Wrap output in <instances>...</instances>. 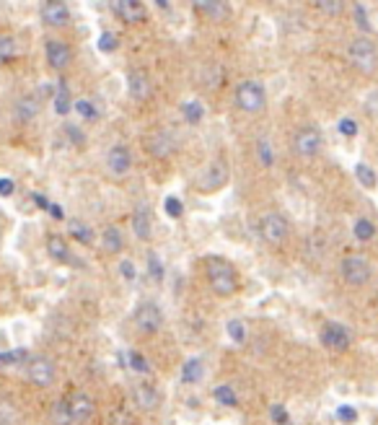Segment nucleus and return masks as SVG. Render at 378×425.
I'll use <instances>...</instances> for the list:
<instances>
[{"label":"nucleus","mask_w":378,"mask_h":425,"mask_svg":"<svg viewBox=\"0 0 378 425\" xmlns=\"http://www.w3.org/2000/svg\"><path fill=\"white\" fill-rule=\"evenodd\" d=\"M205 272H207V283H210L215 295L228 298V295H234L238 291L236 267L228 260H223V257H215V254L207 257L205 260Z\"/></svg>","instance_id":"1"},{"label":"nucleus","mask_w":378,"mask_h":425,"mask_svg":"<svg viewBox=\"0 0 378 425\" xmlns=\"http://www.w3.org/2000/svg\"><path fill=\"white\" fill-rule=\"evenodd\" d=\"M347 60H350V65L357 68L360 73H370L378 71V47L373 39H368V36H355L353 42L347 45Z\"/></svg>","instance_id":"2"},{"label":"nucleus","mask_w":378,"mask_h":425,"mask_svg":"<svg viewBox=\"0 0 378 425\" xmlns=\"http://www.w3.org/2000/svg\"><path fill=\"white\" fill-rule=\"evenodd\" d=\"M236 104L247 114H260L267 106V94L260 81H244L236 86Z\"/></svg>","instance_id":"3"},{"label":"nucleus","mask_w":378,"mask_h":425,"mask_svg":"<svg viewBox=\"0 0 378 425\" xmlns=\"http://www.w3.org/2000/svg\"><path fill=\"white\" fill-rule=\"evenodd\" d=\"M260 234L267 244L277 247V244H283L285 239L290 236V223H288V218L283 212H264L260 218Z\"/></svg>","instance_id":"4"},{"label":"nucleus","mask_w":378,"mask_h":425,"mask_svg":"<svg viewBox=\"0 0 378 425\" xmlns=\"http://www.w3.org/2000/svg\"><path fill=\"white\" fill-rule=\"evenodd\" d=\"M340 275H342V280L347 285L360 288V285H366L368 280H370L373 267H370V262H368L366 257H360V254H350V257H344L342 265H340Z\"/></svg>","instance_id":"5"},{"label":"nucleus","mask_w":378,"mask_h":425,"mask_svg":"<svg viewBox=\"0 0 378 425\" xmlns=\"http://www.w3.org/2000/svg\"><path fill=\"white\" fill-rule=\"evenodd\" d=\"M321 148H324V135H321V130L316 125L301 127L296 132V138H293V151L301 158H314V156L321 154Z\"/></svg>","instance_id":"6"},{"label":"nucleus","mask_w":378,"mask_h":425,"mask_svg":"<svg viewBox=\"0 0 378 425\" xmlns=\"http://www.w3.org/2000/svg\"><path fill=\"white\" fill-rule=\"evenodd\" d=\"M26 374H29V381L34 387L47 389V387L55 384V378H58V368H55L52 358H47V355H34V358H29Z\"/></svg>","instance_id":"7"},{"label":"nucleus","mask_w":378,"mask_h":425,"mask_svg":"<svg viewBox=\"0 0 378 425\" xmlns=\"http://www.w3.org/2000/svg\"><path fill=\"white\" fill-rule=\"evenodd\" d=\"M321 345L327 350H331V353H344L353 345V332L347 330L344 324H340V321H329L321 330Z\"/></svg>","instance_id":"8"},{"label":"nucleus","mask_w":378,"mask_h":425,"mask_svg":"<svg viewBox=\"0 0 378 425\" xmlns=\"http://www.w3.org/2000/svg\"><path fill=\"white\" fill-rule=\"evenodd\" d=\"M164 324V311L158 308V304L153 301H142L138 311H135V327L142 332V335H155Z\"/></svg>","instance_id":"9"},{"label":"nucleus","mask_w":378,"mask_h":425,"mask_svg":"<svg viewBox=\"0 0 378 425\" xmlns=\"http://www.w3.org/2000/svg\"><path fill=\"white\" fill-rule=\"evenodd\" d=\"M145 145H148V151H151L153 158H168V156L177 151V135L171 130L158 127V130H153L148 135Z\"/></svg>","instance_id":"10"},{"label":"nucleus","mask_w":378,"mask_h":425,"mask_svg":"<svg viewBox=\"0 0 378 425\" xmlns=\"http://www.w3.org/2000/svg\"><path fill=\"white\" fill-rule=\"evenodd\" d=\"M112 11L125 24H142L148 19V8H145V3H140V0H114L112 3Z\"/></svg>","instance_id":"11"},{"label":"nucleus","mask_w":378,"mask_h":425,"mask_svg":"<svg viewBox=\"0 0 378 425\" xmlns=\"http://www.w3.org/2000/svg\"><path fill=\"white\" fill-rule=\"evenodd\" d=\"M228 182V169H225L223 161H213L210 166H205L200 171V177H197V187L202 192H215V189H220Z\"/></svg>","instance_id":"12"},{"label":"nucleus","mask_w":378,"mask_h":425,"mask_svg":"<svg viewBox=\"0 0 378 425\" xmlns=\"http://www.w3.org/2000/svg\"><path fill=\"white\" fill-rule=\"evenodd\" d=\"M42 21L52 29H60V26L68 24V19H71V8H68V3L65 0H45L42 3Z\"/></svg>","instance_id":"13"},{"label":"nucleus","mask_w":378,"mask_h":425,"mask_svg":"<svg viewBox=\"0 0 378 425\" xmlns=\"http://www.w3.org/2000/svg\"><path fill=\"white\" fill-rule=\"evenodd\" d=\"M132 166V154L127 145H122V143H117V145H112L107 154V169L114 174V177H125L127 171H130Z\"/></svg>","instance_id":"14"},{"label":"nucleus","mask_w":378,"mask_h":425,"mask_svg":"<svg viewBox=\"0 0 378 425\" xmlns=\"http://www.w3.org/2000/svg\"><path fill=\"white\" fill-rule=\"evenodd\" d=\"M132 231L140 241H148L153 234V215H151V205L148 202H138L135 212H132Z\"/></svg>","instance_id":"15"},{"label":"nucleus","mask_w":378,"mask_h":425,"mask_svg":"<svg viewBox=\"0 0 378 425\" xmlns=\"http://www.w3.org/2000/svg\"><path fill=\"white\" fill-rule=\"evenodd\" d=\"M45 55H47V62L52 71H65L73 60L71 47L65 42H60V39H49L45 45Z\"/></svg>","instance_id":"16"},{"label":"nucleus","mask_w":378,"mask_h":425,"mask_svg":"<svg viewBox=\"0 0 378 425\" xmlns=\"http://www.w3.org/2000/svg\"><path fill=\"white\" fill-rule=\"evenodd\" d=\"M127 94H130L135 101H145V99H151V94H153L151 78H148L140 68H132V71L127 73Z\"/></svg>","instance_id":"17"},{"label":"nucleus","mask_w":378,"mask_h":425,"mask_svg":"<svg viewBox=\"0 0 378 425\" xmlns=\"http://www.w3.org/2000/svg\"><path fill=\"white\" fill-rule=\"evenodd\" d=\"M132 400H135V404H138L140 410L153 413V410H158V404H161V394H158V389H155L153 384L142 381V384H138L135 391H132Z\"/></svg>","instance_id":"18"},{"label":"nucleus","mask_w":378,"mask_h":425,"mask_svg":"<svg viewBox=\"0 0 378 425\" xmlns=\"http://www.w3.org/2000/svg\"><path fill=\"white\" fill-rule=\"evenodd\" d=\"M71 413H73V423H86L96 415V404L91 400V394L86 391H78L71 397Z\"/></svg>","instance_id":"19"},{"label":"nucleus","mask_w":378,"mask_h":425,"mask_svg":"<svg viewBox=\"0 0 378 425\" xmlns=\"http://www.w3.org/2000/svg\"><path fill=\"white\" fill-rule=\"evenodd\" d=\"M47 254L58 262H73V252L68 247V241L60 234H49L47 236Z\"/></svg>","instance_id":"20"},{"label":"nucleus","mask_w":378,"mask_h":425,"mask_svg":"<svg viewBox=\"0 0 378 425\" xmlns=\"http://www.w3.org/2000/svg\"><path fill=\"white\" fill-rule=\"evenodd\" d=\"M52 106H55V114H60V117H65L68 112H73L68 81H60L58 86H55V99H52Z\"/></svg>","instance_id":"21"},{"label":"nucleus","mask_w":378,"mask_h":425,"mask_svg":"<svg viewBox=\"0 0 378 425\" xmlns=\"http://www.w3.org/2000/svg\"><path fill=\"white\" fill-rule=\"evenodd\" d=\"M39 96H24L16 101V119L18 122H32L39 114Z\"/></svg>","instance_id":"22"},{"label":"nucleus","mask_w":378,"mask_h":425,"mask_svg":"<svg viewBox=\"0 0 378 425\" xmlns=\"http://www.w3.org/2000/svg\"><path fill=\"white\" fill-rule=\"evenodd\" d=\"M101 244H104V249H107L109 254H119L125 249V236H122V231H119L117 226H107L101 231Z\"/></svg>","instance_id":"23"},{"label":"nucleus","mask_w":378,"mask_h":425,"mask_svg":"<svg viewBox=\"0 0 378 425\" xmlns=\"http://www.w3.org/2000/svg\"><path fill=\"white\" fill-rule=\"evenodd\" d=\"M194 8L200 13H205L207 19H225L228 11H231L228 3H223V0H197Z\"/></svg>","instance_id":"24"},{"label":"nucleus","mask_w":378,"mask_h":425,"mask_svg":"<svg viewBox=\"0 0 378 425\" xmlns=\"http://www.w3.org/2000/svg\"><path fill=\"white\" fill-rule=\"evenodd\" d=\"M68 234H71L75 241H81V244H94V228L88 223H83L78 218H71L68 221Z\"/></svg>","instance_id":"25"},{"label":"nucleus","mask_w":378,"mask_h":425,"mask_svg":"<svg viewBox=\"0 0 378 425\" xmlns=\"http://www.w3.org/2000/svg\"><path fill=\"white\" fill-rule=\"evenodd\" d=\"M49 417H52V423L55 425H73V413H71V400H58L55 404H52V413H49Z\"/></svg>","instance_id":"26"},{"label":"nucleus","mask_w":378,"mask_h":425,"mask_svg":"<svg viewBox=\"0 0 378 425\" xmlns=\"http://www.w3.org/2000/svg\"><path fill=\"white\" fill-rule=\"evenodd\" d=\"M202 376H205L202 361L200 358H189L187 363H184V368H181V378H184L187 384H197V381H202Z\"/></svg>","instance_id":"27"},{"label":"nucleus","mask_w":378,"mask_h":425,"mask_svg":"<svg viewBox=\"0 0 378 425\" xmlns=\"http://www.w3.org/2000/svg\"><path fill=\"white\" fill-rule=\"evenodd\" d=\"M355 179H357L366 189H373L378 184L376 169H370L368 164H355Z\"/></svg>","instance_id":"28"},{"label":"nucleus","mask_w":378,"mask_h":425,"mask_svg":"<svg viewBox=\"0 0 378 425\" xmlns=\"http://www.w3.org/2000/svg\"><path fill=\"white\" fill-rule=\"evenodd\" d=\"M18 55V42H16V36H0V65H5V62H11L13 58Z\"/></svg>","instance_id":"29"},{"label":"nucleus","mask_w":378,"mask_h":425,"mask_svg":"<svg viewBox=\"0 0 378 425\" xmlns=\"http://www.w3.org/2000/svg\"><path fill=\"white\" fill-rule=\"evenodd\" d=\"M257 158H260V164L264 169H272L275 166V148H272V143L267 138H260L257 141Z\"/></svg>","instance_id":"30"},{"label":"nucleus","mask_w":378,"mask_h":425,"mask_svg":"<svg viewBox=\"0 0 378 425\" xmlns=\"http://www.w3.org/2000/svg\"><path fill=\"white\" fill-rule=\"evenodd\" d=\"M225 332H228V337H231V340H234L236 345H244V343H247V337H249L247 324H244L241 319H231V321L225 324Z\"/></svg>","instance_id":"31"},{"label":"nucleus","mask_w":378,"mask_h":425,"mask_svg":"<svg viewBox=\"0 0 378 425\" xmlns=\"http://www.w3.org/2000/svg\"><path fill=\"white\" fill-rule=\"evenodd\" d=\"M353 236L357 241H370V239L376 236V226L370 223L368 218H357L353 223Z\"/></svg>","instance_id":"32"},{"label":"nucleus","mask_w":378,"mask_h":425,"mask_svg":"<svg viewBox=\"0 0 378 425\" xmlns=\"http://www.w3.org/2000/svg\"><path fill=\"white\" fill-rule=\"evenodd\" d=\"M145 265H148V275L153 278L155 283H161L166 275V267H164V262H161V257H158V252H148Z\"/></svg>","instance_id":"33"},{"label":"nucleus","mask_w":378,"mask_h":425,"mask_svg":"<svg viewBox=\"0 0 378 425\" xmlns=\"http://www.w3.org/2000/svg\"><path fill=\"white\" fill-rule=\"evenodd\" d=\"M181 114H184V119H187L189 125H197L205 117V106L200 101H184L181 104Z\"/></svg>","instance_id":"34"},{"label":"nucleus","mask_w":378,"mask_h":425,"mask_svg":"<svg viewBox=\"0 0 378 425\" xmlns=\"http://www.w3.org/2000/svg\"><path fill=\"white\" fill-rule=\"evenodd\" d=\"M213 397H215V402H218V404H223V407H236V404H238L236 391L231 389L228 384H220V387H215Z\"/></svg>","instance_id":"35"},{"label":"nucleus","mask_w":378,"mask_h":425,"mask_svg":"<svg viewBox=\"0 0 378 425\" xmlns=\"http://www.w3.org/2000/svg\"><path fill=\"white\" fill-rule=\"evenodd\" d=\"M73 109L81 114L86 122H94V119H99V109H96V104L91 101V99H78L75 104H73Z\"/></svg>","instance_id":"36"},{"label":"nucleus","mask_w":378,"mask_h":425,"mask_svg":"<svg viewBox=\"0 0 378 425\" xmlns=\"http://www.w3.org/2000/svg\"><path fill=\"white\" fill-rule=\"evenodd\" d=\"M321 13H327V16H342L344 13V3L342 0H316L314 3Z\"/></svg>","instance_id":"37"},{"label":"nucleus","mask_w":378,"mask_h":425,"mask_svg":"<svg viewBox=\"0 0 378 425\" xmlns=\"http://www.w3.org/2000/svg\"><path fill=\"white\" fill-rule=\"evenodd\" d=\"M26 358L24 348H16V350H0V366H16Z\"/></svg>","instance_id":"38"},{"label":"nucleus","mask_w":378,"mask_h":425,"mask_svg":"<svg viewBox=\"0 0 378 425\" xmlns=\"http://www.w3.org/2000/svg\"><path fill=\"white\" fill-rule=\"evenodd\" d=\"M127 366L132 368V371H138V374H148L151 371V363L142 358V353H138V350H130L127 353Z\"/></svg>","instance_id":"39"},{"label":"nucleus","mask_w":378,"mask_h":425,"mask_svg":"<svg viewBox=\"0 0 378 425\" xmlns=\"http://www.w3.org/2000/svg\"><path fill=\"white\" fill-rule=\"evenodd\" d=\"M119 275H122V280L135 283V280H138V267H135V262H132V260H122V262H119Z\"/></svg>","instance_id":"40"},{"label":"nucleus","mask_w":378,"mask_h":425,"mask_svg":"<svg viewBox=\"0 0 378 425\" xmlns=\"http://www.w3.org/2000/svg\"><path fill=\"white\" fill-rule=\"evenodd\" d=\"M119 47V39L114 32H104V34L99 36V49L101 52H114Z\"/></svg>","instance_id":"41"},{"label":"nucleus","mask_w":378,"mask_h":425,"mask_svg":"<svg viewBox=\"0 0 378 425\" xmlns=\"http://www.w3.org/2000/svg\"><path fill=\"white\" fill-rule=\"evenodd\" d=\"M270 417L275 425H290V415H288V410H285L283 404H272Z\"/></svg>","instance_id":"42"},{"label":"nucleus","mask_w":378,"mask_h":425,"mask_svg":"<svg viewBox=\"0 0 378 425\" xmlns=\"http://www.w3.org/2000/svg\"><path fill=\"white\" fill-rule=\"evenodd\" d=\"M164 210L168 212V218H181V212H184V205L179 197H166L164 200Z\"/></svg>","instance_id":"43"},{"label":"nucleus","mask_w":378,"mask_h":425,"mask_svg":"<svg viewBox=\"0 0 378 425\" xmlns=\"http://www.w3.org/2000/svg\"><path fill=\"white\" fill-rule=\"evenodd\" d=\"M62 130H65V135H68V141H71L73 145H86V132H81L78 125H65Z\"/></svg>","instance_id":"44"},{"label":"nucleus","mask_w":378,"mask_h":425,"mask_svg":"<svg viewBox=\"0 0 378 425\" xmlns=\"http://www.w3.org/2000/svg\"><path fill=\"white\" fill-rule=\"evenodd\" d=\"M355 21H357V26H360L363 32H370V29H373L370 21H368V11L363 3H355Z\"/></svg>","instance_id":"45"},{"label":"nucleus","mask_w":378,"mask_h":425,"mask_svg":"<svg viewBox=\"0 0 378 425\" xmlns=\"http://www.w3.org/2000/svg\"><path fill=\"white\" fill-rule=\"evenodd\" d=\"M337 417H340L344 425H353L355 420H357V410L350 407V404H340V407H337Z\"/></svg>","instance_id":"46"},{"label":"nucleus","mask_w":378,"mask_h":425,"mask_svg":"<svg viewBox=\"0 0 378 425\" xmlns=\"http://www.w3.org/2000/svg\"><path fill=\"white\" fill-rule=\"evenodd\" d=\"M337 130L342 132L344 138H355V135H357V122L350 117H342L340 119V125H337Z\"/></svg>","instance_id":"47"},{"label":"nucleus","mask_w":378,"mask_h":425,"mask_svg":"<svg viewBox=\"0 0 378 425\" xmlns=\"http://www.w3.org/2000/svg\"><path fill=\"white\" fill-rule=\"evenodd\" d=\"M13 192H16V182L8 177L0 179V197H11Z\"/></svg>","instance_id":"48"},{"label":"nucleus","mask_w":378,"mask_h":425,"mask_svg":"<svg viewBox=\"0 0 378 425\" xmlns=\"http://www.w3.org/2000/svg\"><path fill=\"white\" fill-rule=\"evenodd\" d=\"M205 81L210 83V88H215V86L220 83V68H218V65H213V68L207 71V75H205Z\"/></svg>","instance_id":"49"},{"label":"nucleus","mask_w":378,"mask_h":425,"mask_svg":"<svg viewBox=\"0 0 378 425\" xmlns=\"http://www.w3.org/2000/svg\"><path fill=\"white\" fill-rule=\"evenodd\" d=\"M39 96H45V99H55V86H52V83H42V86H39Z\"/></svg>","instance_id":"50"},{"label":"nucleus","mask_w":378,"mask_h":425,"mask_svg":"<svg viewBox=\"0 0 378 425\" xmlns=\"http://www.w3.org/2000/svg\"><path fill=\"white\" fill-rule=\"evenodd\" d=\"M32 197H34L36 208H42V210H49V205H52V202H49L47 197H42V195H39V192H34V195H32Z\"/></svg>","instance_id":"51"},{"label":"nucleus","mask_w":378,"mask_h":425,"mask_svg":"<svg viewBox=\"0 0 378 425\" xmlns=\"http://www.w3.org/2000/svg\"><path fill=\"white\" fill-rule=\"evenodd\" d=\"M49 212H52V218H58V221H62V218H65V212H62V208H60V205H55V202L49 205Z\"/></svg>","instance_id":"52"}]
</instances>
